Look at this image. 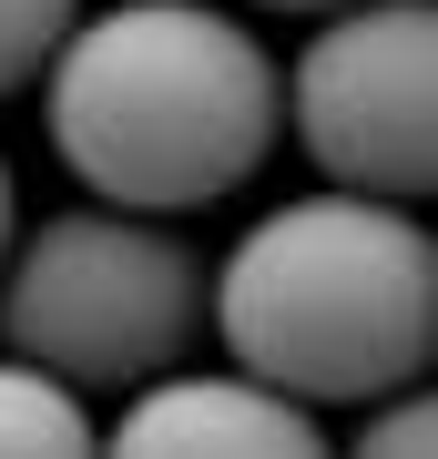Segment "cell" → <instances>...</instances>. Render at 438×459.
<instances>
[{
  "mask_svg": "<svg viewBox=\"0 0 438 459\" xmlns=\"http://www.w3.org/2000/svg\"><path fill=\"white\" fill-rule=\"evenodd\" d=\"M51 153L113 214H194L265 174L286 133L276 51L214 0H113L82 11L41 72Z\"/></svg>",
  "mask_w": 438,
  "mask_h": 459,
  "instance_id": "obj_1",
  "label": "cell"
},
{
  "mask_svg": "<svg viewBox=\"0 0 438 459\" xmlns=\"http://www.w3.org/2000/svg\"><path fill=\"white\" fill-rule=\"evenodd\" d=\"M204 316L235 377L296 409H377L428 388L438 358V235L418 204L377 195H286L204 276Z\"/></svg>",
  "mask_w": 438,
  "mask_h": 459,
  "instance_id": "obj_2",
  "label": "cell"
},
{
  "mask_svg": "<svg viewBox=\"0 0 438 459\" xmlns=\"http://www.w3.org/2000/svg\"><path fill=\"white\" fill-rule=\"evenodd\" d=\"M204 337V255L153 214L72 204L0 255V347L62 388H153Z\"/></svg>",
  "mask_w": 438,
  "mask_h": 459,
  "instance_id": "obj_3",
  "label": "cell"
},
{
  "mask_svg": "<svg viewBox=\"0 0 438 459\" xmlns=\"http://www.w3.org/2000/svg\"><path fill=\"white\" fill-rule=\"evenodd\" d=\"M286 82V123L337 195L428 204L438 184V11L428 0H357L326 11Z\"/></svg>",
  "mask_w": 438,
  "mask_h": 459,
  "instance_id": "obj_4",
  "label": "cell"
},
{
  "mask_svg": "<svg viewBox=\"0 0 438 459\" xmlns=\"http://www.w3.org/2000/svg\"><path fill=\"white\" fill-rule=\"evenodd\" d=\"M102 459H337V439L316 429V409L235 368H174L133 388V409L102 429Z\"/></svg>",
  "mask_w": 438,
  "mask_h": 459,
  "instance_id": "obj_5",
  "label": "cell"
},
{
  "mask_svg": "<svg viewBox=\"0 0 438 459\" xmlns=\"http://www.w3.org/2000/svg\"><path fill=\"white\" fill-rule=\"evenodd\" d=\"M0 459H102V429L62 377L0 358Z\"/></svg>",
  "mask_w": 438,
  "mask_h": 459,
  "instance_id": "obj_6",
  "label": "cell"
},
{
  "mask_svg": "<svg viewBox=\"0 0 438 459\" xmlns=\"http://www.w3.org/2000/svg\"><path fill=\"white\" fill-rule=\"evenodd\" d=\"M72 21H82V0H0V102L51 72V51L72 41Z\"/></svg>",
  "mask_w": 438,
  "mask_h": 459,
  "instance_id": "obj_7",
  "label": "cell"
},
{
  "mask_svg": "<svg viewBox=\"0 0 438 459\" xmlns=\"http://www.w3.org/2000/svg\"><path fill=\"white\" fill-rule=\"evenodd\" d=\"M337 459H438V398H428V388L377 398V409H367V429H357Z\"/></svg>",
  "mask_w": 438,
  "mask_h": 459,
  "instance_id": "obj_8",
  "label": "cell"
},
{
  "mask_svg": "<svg viewBox=\"0 0 438 459\" xmlns=\"http://www.w3.org/2000/svg\"><path fill=\"white\" fill-rule=\"evenodd\" d=\"M245 11H306V21H326V11H357V0H245Z\"/></svg>",
  "mask_w": 438,
  "mask_h": 459,
  "instance_id": "obj_9",
  "label": "cell"
},
{
  "mask_svg": "<svg viewBox=\"0 0 438 459\" xmlns=\"http://www.w3.org/2000/svg\"><path fill=\"white\" fill-rule=\"evenodd\" d=\"M11 235H21V195H11V164H0V255H11Z\"/></svg>",
  "mask_w": 438,
  "mask_h": 459,
  "instance_id": "obj_10",
  "label": "cell"
}]
</instances>
